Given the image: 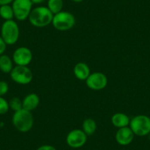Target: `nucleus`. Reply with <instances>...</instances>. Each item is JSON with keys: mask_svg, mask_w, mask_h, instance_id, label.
<instances>
[{"mask_svg": "<svg viewBox=\"0 0 150 150\" xmlns=\"http://www.w3.org/2000/svg\"><path fill=\"white\" fill-rule=\"evenodd\" d=\"M54 14L47 7L38 6L33 8L30 16L29 21L33 26L38 28L47 27L52 24Z\"/></svg>", "mask_w": 150, "mask_h": 150, "instance_id": "f257e3e1", "label": "nucleus"}, {"mask_svg": "<svg viewBox=\"0 0 150 150\" xmlns=\"http://www.w3.org/2000/svg\"><path fill=\"white\" fill-rule=\"evenodd\" d=\"M34 117L31 111L21 109L14 112L12 123L14 127L20 132H27L34 126Z\"/></svg>", "mask_w": 150, "mask_h": 150, "instance_id": "f03ea898", "label": "nucleus"}, {"mask_svg": "<svg viewBox=\"0 0 150 150\" xmlns=\"http://www.w3.org/2000/svg\"><path fill=\"white\" fill-rule=\"evenodd\" d=\"M2 38L7 45H13L18 41L20 35L18 24L14 20L5 21L1 27Z\"/></svg>", "mask_w": 150, "mask_h": 150, "instance_id": "7ed1b4c3", "label": "nucleus"}, {"mask_svg": "<svg viewBox=\"0 0 150 150\" xmlns=\"http://www.w3.org/2000/svg\"><path fill=\"white\" fill-rule=\"evenodd\" d=\"M129 127L135 135L147 136L150 132V117L144 114L137 115L130 119Z\"/></svg>", "mask_w": 150, "mask_h": 150, "instance_id": "20e7f679", "label": "nucleus"}, {"mask_svg": "<svg viewBox=\"0 0 150 150\" xmlns=\"http://www.w3.org/2000/svg\"><path fill=\"white\" fill-rule=\"evenodd\" d=\"M52 24L57 30L68 31L74 27L76 18L71 13L62 11L58 13L54 14Z\"/></svg>", "mask_w": 150, "mask_h": 150, "instance_id": "39448f33", "label": "nucleus"}, {"mask_svg": "<svg viewBox=\"0 0 150 150\" xmlns=\"http://www.w3.org/2000/svg\"><path fill=\"white\" fill-rule=\"evenodd\" d=\"M10 74L11 80L18 85L30 84L33 80V73L28 66H16Z\"/></svg>", "mask_w": 150, "mask_h": 150, "instance_id": "423d86ee", "label": "nucleus"}, {"mask_svg": "<svg viewBox=\"0 0 150 150\" xmlns=\"http://www.w3.org/2000/svg\"><path fill=\"white\" fill-rule=\"evenodd\" d=\"M14 17L18 21H25L29 18L33 10V4L31 0H14L12 3Z\"/></svg>", "mask_w": 150, "mask_h": 150, "instance_id": "0eeeda50", "label": "nucleus"}, {"mask_svg": "<svg viewBox=\"0 0 150 150\" xmlns=\"http://www.w3.org/2000/svg\"><path fill=\"white\" fill-rule=\"evenodd\" d=\"M88 136L81 129H74L71 130L66 135V141L69 147L79 149L86 144Z\"/></svg>", "mask_w": 150, "mask_h": 150, "instance_id": "6e6552de", "label": "nucleus"}, {"mask_svg": "<svg viewBox=\"0 0 150 150\" xmlns=\"http://www.w3.org/2000/svg\"><path fill=\"white\" fill-rule=\"evenodd\" d=\"M108 80L106 75L102 72L91 73L86 80L88 87L93 91H101L106 88Z\"/></svg>", "mask_w": 150, "mask_h": 150, "instance_id": "1a4fd4ad", "label": "nucleus"}, {"mask_svg": "<svg viewBox=\"0 0 150 150\" xmlns=\"http://www.w3.org/2000/svg\"><path fill=\"white\" fill-rule=\"evenodd\" d=\"M33 54L31 50L26 47L17 48L13 54V61L16 66H28L32 62Z\"/></svg>", "mask_w": 150, "mask_h": 150, "instance_id": "9d476101", "label": "nucleus"}, {"mask_svg": "<svg viewBox=\"0 0 150 150\" xmlns=\"http://www.w3.org/2000/svg\"><path fill=\"white\" fill-rule=\"evenodd\" d=\"M133 132L130 129L129 127H125L119 128L118 129L116 133V141L119 145L121 146H128L134 140Z\"/></svg>", "mask_w": 150, "mask_h": 150, "instance_id": "9b49d317", "label": "nucleus"}, {"mask_svg": "<svg viewBox=\"0 0 150 150\" xmlns=\"http://www.w3.org/2000/svg\"><path fill=\"white\" fill-rule=\"evenodd\" d=\"M74 74L79 80L86 81L91 74V69L88 65L84 62H79L74 68Z\"/></svg>", "mask_w": 150, "mask_h": 150, "instance_id": "f8f14e48", "label": "nucleus"}, {"mask_svg": "<svg viewBox=\"0 0 150 150\" xmlns=\"http://www.w3.org/2000/svg\"><path fill=\"white\" fill-rule=\"evenodd\" d=\"M40 104V97L35 93H29L22 100L23 109L33 112L38 107Z\"/></svg>", "mask_w": 150, "mask_h": 150, "instance_id": "ddd939ff", "label": "nucleus"}, {"mask_svg": "<svg viewBox=\"0 0 150 150\" xmlns=\"http://www.w3.org/2000/svg\"><path fill=\"white\" fill-rule=\"evenodd\" d=\"M129 122H130L129 117L124 112H116L111 117V123L118 129L129 127Z\"/></svg>", "mask_w": 150, "mask_h": 150, "instance_id": "4468645a", "label": "nucleus"}, {"mask_svg": "<svg viewBox=\"0 0 150 150\" xmlns=\"http://www.w3.org/2000/svg\"><path fill=\"white\" fill-rule=\"evenodd\" d=\"M13 59L8 54L0 55V71L5 74H10L13 69Z\"/></svg>", "mask_w": 150, "mask_h": 150, "instance_id": "2eb2a0df", "label": "nucleus"}, {"mask_svg": "<svg viewBox=\"0 0 150 150\" xmlns=\"http://www.w3.org/2000/svg\"><path fill=\"white\" fill-rule=\"evenodd\" d=\"M97 129V125L95 120L91 118L85 119L83 122V131L87 135V136H91L95 133Z\"/></svg>", "mask_w": 150, "mask_h": 150, "instance_id": "dca6fc26", "label": "nucleus"}, {"mask_svg": "<svg viewBox=\"0 0 150 150\" xmlns=\"http://www.w3.org/2000/svg\"><path fill=\"white\" fill-rule=\"evenodd\" d=\"M0 17L5 21L13 20L15 17H14V12L12 5H7L0 6Z\"/></svg>", "mask_w": 150, "mask_h": 150, "instance_id": "f3484780", "label": "nucleus"}, {"mask_svg": "<svg viewBox=\"0 0 150 150\" xmlns=\"http://www.w3.org/2000/svg\"><path fill=\"white\" fill-rule=\"evenodd\" d=\"M63 0H47V7L54 15L63 11Z\"/></svg>", "mask_w": 150, "mask_h": 150, "instance_id": "a211bd4d", "label": "nucleus"}, {"mask_svg": "<svg viewBox=\"0 0 150 150\" xmlns=\"http://www.w3.org/2000/svg\"><path fill=\"white\" fill-rule=\"evenodd\" d=\"M8 103H9L10 109L12 110L13 112H16V111L20 110L23 108L22 100L20 98L16 97V96L11 98Z\"/></svg>", "mask_w": 150, "mask_h": 150, "instance_id": "6ab92c4d", "label": "nucleus"}, {"mask_svg": "<svg viewBox=\"0 0 150 150\" xmlns=\"http://www.w3.org/2000/svg\"><path fill=\"white\" fill-rule=\"evenodd\" d=\"M10 107L9 103L3 96H0V115H3L7 113L9 111Z\"/></svg>", "mask_w": 150, "mask_h": 150, "instance_id": "aec40b11", "label": "nucleus"}, {"mask_svg": "<svg viewBox=\"0 0 150 150\" xmlns=\"http://www.w3.org/2000/svg\"><path fill=\"white\" fill-rule=\"evenodd\" d=\"M9 91L8 83L5 81H0V96H3Z\"/></svg>", "mask_w": 150, "mask_h": 150, "instance_id": "412c9836", "label": "nucleus"}, {"mask_svg": "<svg viewBox=\"0 0 150 150\" xmlns=\"http://www.w3.org/2000/svg\"><path fill=\"white\" fill-rule=\"evenodd\" d=\"M7 44L5 42V41L3 40V38H2V36L0 35V55H2L5 53V52L6 51L7 49Z\"/></svg>", "mask_w": 150, "mask_h": 150, "instance_id": "4be33fe9", "label": "nucleus"}, {"mask_svg": "<svg viewBox=\"0 0 150 150\" xmlns=\"http://www.w3.org/2000/svg\"><path fill=\"white\" fill-rule=\"evenodd\" d=\"M36 150H57V149L52 145L46 144V145H42L39 146Z\"/></svg>", "mask_w": 150, "mask_h": 150, "instance_id": "5701e85b", "label": "nucleus"}, {"mask_svg": "<svg viewBox=\"0 0 150 150\" xmlns=\"http://www.w3.org/2000/svg\"><path fill=\"white\" fill-rule=\"evenodd\" d=\"M13 1L14 0H0V6H2V5H12Z\"/></svg>", "mask_w": 150, "mask_h": 150, "instance_id": "b1692460", "label": "nucleus"}, {"mask_svg": "<svg viewBox=\"0 0 150 150\" xmlns=\"http://www.w3.org/2000/svg\"><path fill=\"white\" fill-rule=\"evenodd\" d=\"M46 0H31L32 3L33 5H41V4L44 3Z\"/></svg>", "mask_w": 150, "mask_h": 150, "instance_id": "393cba45", "label": "nucleus"}, {"mask_svg": "<svg viewBox=\"0 0 150 150\" xmlns=\"http://www.w3.org/2000/svg\"><path fill=\"white\" fill-rule=\"evenodd\" d=\"M72 2H75V3H80V2H83L84 0H71Z\"/></svg>", "mask_w": 150, "mask_h": 150, "instance_id": "a878e982", "label": "nucleus"}, {"mask_svg": "<svg viewBox=\"0 0 150 150\" xmlns=\"http://www.w3.org/2000/svg\"><path fill=\"white\" fill-rule=\"evenodd\" d=\"M147 136H148L149 139V140H150V132H149V134H148V135H147Z\"/></svg>", "mask_w": 150, "mask_h": 150, "instance_id": "bb28decb", "label": "nucleus"}, {"mask_svg": "<svg viewBox=\"0 0 150 150\" xmlns=\"http://www.w3.org/2000/svg\"><path fill=\"white\" fill-rule=\"evenodd\" d=\"M94 150H97V149H94Z\"/></svg>", "mask_w": 150, "mask_h": 150, "instance_id": "cd10ccee", "label": "nucleus"}]
</instances>
